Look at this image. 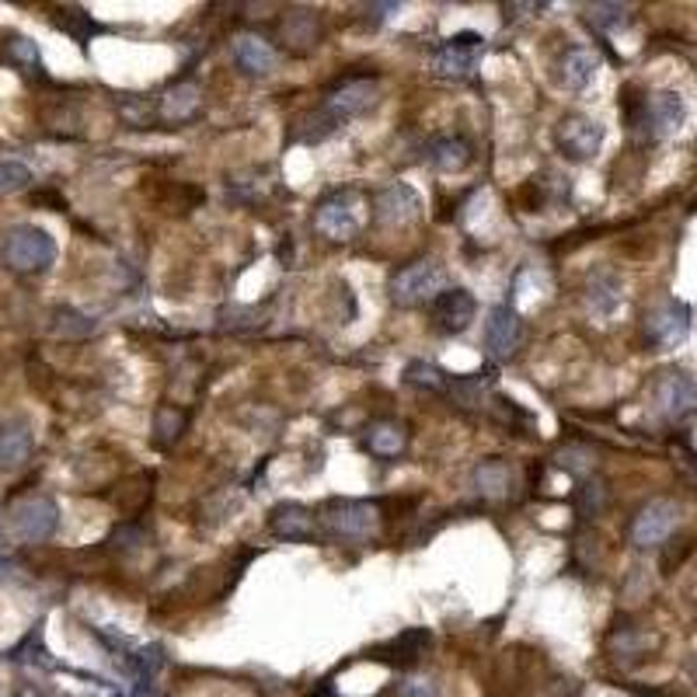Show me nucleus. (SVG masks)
<instances>
[{"instance_id":"nucleus-1","label":"nucleus","mask_w":697,"mask_h":697,"mask_svg":"<svg viewBox=\"0 0 697 697\" xmlns=\"http://www.w3.org/2000/svg\"><path fill=\"white\" fill-rule=\"evenodd\" d=\"M57 527H60V506L46 495L17 498L4 516L8 538L17 544H43L57 533Z\"/></svg>"},{"instance_id":"nucleus-2","label":"nucleus","mask_w":697,"mask_h":697,"mask_svg":"<svg viewBox=\"0 0 697 697\" xmlns=\"http://www.w3.org/2000/svg\"><path fill=\"white\" fill-rule=\"evenodd\" d=\"M0 259L11 273H46L52 262H57V241L49 238V230L43 227H14L4 238L0 248Z\"/></svg>"},{"instance_id":"nucleus-3","label":"nucleus","mask_w":697,"mask_h":697,"mask_svg":"<svg viewBox=\"0 0 697 697\" xmlns=\"http://www.w3.org/2000/svg\"><path fill=\"white\" fill-rule=\"evenodd\" d=\"M684 98L676 92H656V95H646L638 98L632 109H628V127L632 130H641L649 140H666L673 136L676 130L684 127Z\"/></svg>"},{"instance_id":"nucleus-4","label":"nucleus","mask_w":697,"mask_h":697,"mask_svg":"<svg viewBox=\"0 0 697 697\" xmlns=\"http://www.w3.org/2000/svg\"><path fill=\"white\" fill-rule=\"evenodd\" d=\"M446 273L436 259H419L412 265H405L387 283V293L398 308H416V303H433L443 290H446Z\"/></svg>"},{"instance_id":"nucleus-5","label":"nucleus","mask_w":697,"mask_h":697,"mask_svg":"<svg viewBox=\"0 0 697 697\" xmlns=\"http://www.w3.org/2000/svg\"><path fill=\"white\" fill-rule=\"evenodd\" d=\"M321 524L328 527L332 538L363 541L377 524V509L363 503V498H328L325 509H321Z\"/></svg>"},{"instance_id":"nucleus-6","label":"nucleus","mask_w":697,"mask_h":697,"mask_svg":"<svg viewBox=\"0 0 697 697\" xmlns=\"http://www.w3.org/2000/svg\"><path fill=\"white\" fill-rule=\"evenodd\" d=\"M481 52H485V39H481L478 32H457L436 46L433 70L440 77H468L478 70Z\"/></svg>"},{"instance_id":"nucleus-7","label":"nucleus","mask_w":697,"mask_h":697,"mask_svg":"<svg viewBox=\"0 0 697 697\" xmlns=\"http://www.w3.org/2000/svg\"><path fill=\"white\" fill-rule=\"evenodd\" d=\"M603 136L606 133L600 122L579 112L562 116V122L555 127V143L568 160H593L603 147Z\"/></svg>"},{"instance_id":"nucleus-8","label":"nucleus","mask_w":697,"mask_h":697,"mask_svg":"<svg viewBox=\"0 0 697 697\" xmlns=\"http://www.w3.org/2000/svg\"><path fill=\"white\" fill-rule=\"evenodd\" d=\"M656 408L666 422H684L697 412V381L681 370H670L656 384Z\"/></svg>"},{"instance_id":"nucleus-9","label":"nucleus","mask_w":697,"mask_h":697,"mask_svg":"<svg viewBox=\"0 0 697 697\" xmlns=\"http://www.w3.org/2000/svg\"><path fill=\"white\" fill-rule=\"evenodd\" d=\"M676 516H681L676 503H670V498H652V503L641 506L638 516L632 520V544L635 548L663 544L676 527Z\"/></svg>"},{"instance_id":"nucleus-10","label":"nucleus","mask_w":697,"mask_h":697,"mask_svg":"<svg viewBox=\"0 0 697 697\" xmlns=\"http://www.w3.org/2000/svg\"><path fill=\"white\" fill-rule=\"evenodd\" d=\"M687 332H690V308L681 300H666L646 314V338L659 349L681 346Z\"/></svg>"},{"instance_id":"nucleus-11","label":"nucleus","mask_w":697,"mask_h":697,"mask_svg":"<svg viewBox=\"0 0 697 697\" xmlns=\"http://www.w3.org/2000/svg\"><path fill=\"white\" fill-rule=\"evenodd\" d=\"M377 98H381V84L360 77V81H346L343 87H335V92L328 95V101L321 105V109H325V112L338 122V127H343V122H349V119H356V116L370 112L373 105H377Z\"/></svg>"},{"instance_id":"nucleus-12","label":"nucleus","mask_w":697,"mask_h":697,"mask_svg":"<svg viewBox=\"0 0 697 697\" xmlns=\"http://www.w3.org/2000/svg\"><path fill=\"white\" fill-rule=\"evenodd\" d=\"M314 227L321 230L325 238L332 241H349L356 238V230H360V213H356V192H335L332 200H325L317 206V217Z\"/></svg>"},{"instance_id":"nucleus-13","label":"nucleus","mask_w":697,"mask_h":697,"mask_svg":"<svg viewBox=\"0 0 697 697\" xmlns=\"http://www.w3.org/2000/svg\"><path fill=\"white\" fill-rule=\"evenodd\" d=\"M520 338H524V321L516 314L509 303H498V308L489 311L485 321V349L495 360H506L516 349H520Z\"/></svg>"},{"instance_id":"nucleus-14","label":"nucleus","mask_w":697,"mask_h":697,"mask_svg":"<svg viewBox=\"0 0 697 697\" xmlns=\"http://www.w3.org/2000/svg\"><path fill=\"white\" fill-rule=\"evenodd\" d=\"M422 209V200L419 192L412 185L405 182H395L377 192V200H373V217H377L381 224L387 227H401V224H412L419 217Z\"/></svg>"},{"instance_id":"nucleus-15","label":"nucleus","mask_w":697,"mask_h":697,"mask_svg":"<svg viewBox=\"0 0 697 697\" xmlns=\"http://www.w3.org/2000/svg\"><path fill=\"white\" fill-rule=\"evenodd\" d=\"M478 303L468 290L460 286H446V290L433 300V317L443 332H464L474 321Z\"/></svg>"},{"instance_id":"nucleus-16","label":"nucleus","mask_w":697,"mask_h":697,"mask_svg":"<svg viewBox=\"0 0 697 697\" xmlns=\"http://www.w3.org/2000/svg\"><path fill=\"white\" fill-rule=\"evenodd\" d=\"M32 446H35V433H32L28 419L0 422V468L4 471L25 468L32 457Z\"/></svg>"},{"instance_id":"nucleus-17","label":"nucleus","mask_w":697,"mask_h":697,"mask_svg":"<svg viewBox=\"0 0 697 697\" xmlns=\"http://www.w3.org/2000/svg\"><path fill=\"white\" fill-rule=\"evenodd\" d=\"M597 70H600V57L593 49L572 46V49L562 52V60H558V84L568 87V92H582V87L593 84Z\"/></svg>"},{"instance_id":"nucleus-18","label":"nucleus","mask_w":697,"mask_h":697,"mask_svg":"<svg viewBox=\"0 0 697 697\" xmlns=\"http://www.w3.org/2000/svg\"><path fill=\"white\" fill-rule=\"evenodd\" d=\"M230 49H235V60H238V67L244 70V74H255V77L273 74L276 63H279L276 49L265 43L262 35H238Z\"/></svg>"},{"instance_id":"nucleus-19","label":"nucleus","mask_w":697,"mask_h":697,"mask_svg":"<svg viewBox=\"0 0 697 697\" xmlns=\"http://www.w3.org/2000/svg\"><path fill=\"white\" fill-rule=\"evenodd\" d=\"M269 527L283 541H311L314 538V513L300 503H283L273 509Z\"/></svg>"},{"instance_id":"nucleus-20","label":"nucleus","mask_w":697,"mask_h":697,"mask_svg":"<svg viewBox=\"0 0 697 697\" xmlns=\"http://www.w3.org/2000/svg\"><path fill=\"white\" fill-rule=\"evenodd\" d=\"M366 450L373 457H381V460H390V457H398L405 446H408V433H405V425L401 422H390V419H381V422H373L366 429Z\"/></svg>"},{"instance_id":"nucleus-21","label":"nucleus","mask_w":697,"mask_h":697,"mask_svg":"<svg viewBox=\"0 0 697 697\" xmlns=\"http://www.w3.org/2000/svg\"><path fill=\"white\" fill-rule=\"evenodd\" d=\"M621 279L614 273H597V276H589V286H586V303H589V311H593L597 317H611L617 308H621Z\"/></svg>"},{"instance_id":"nucleus-22","label":"nucleus","mask_w":697,"mask_h":697,"mask_svg":"<svg viewBox=\"0 0 697 697\" xmlns=\"http://www.w3.org/2000/svg\"><path fill=\"white\" fill-rule=\"evenodd\" d=\"M200 101H203V92H200V84H195V81L175 84L171 92L160 98V119L185 122V119H192L195 112H200Z\"/></svg>"},{"instance_id":"nucleus-23","label":"nucleus","mask_w":697,"mask_h":697,"mask_svg":"<svg viewBox=\"0 0 697 697\" xmlns=\"http://www.w3.org/2000/svg\"><path fill=\"white\" fill-rule=\"evenodd\" d=\"M429 165L440 171H464L471 165V143L460 136H440L425 147Z\"/></svg>"},{"instance_id":"nucleus-24","label":"nucleus","mask_w":697,"mask_h":697,"mask_svg":"<svg viewBox=\"0 0 697 697\" xmlns=\"http://www.w3.org/2000/svg\"><path fill=\"white\" fill-rule=\"evenodd\" d=\"M513 485V471H509V464L503 460H485V464H478L474 468V489L481 495H506Z\"/></svg>"},{"instance_id":"nucleus-25","label":"nucleus","mask_w":697,"mask_h":697,"mask_svg":"<svg viewBox=\"0 0 697 697\" xmlns=\"http://www.w3.org/2000/svg\"><path fill=\"white\" fill-rule=\"evenodd\" d=\"M283 35H286V43H293V46H300V49L317 46V22H314V14H308V11L286 14Z\"/></svg>"},{"instance_id":"nucleus-26","label":"nucleus","mask_w":697,"mask_h":697,"mask_svg":"<svg viewBox=\"0 0 697 697\" xmlns=\"http://www.w3.org/2000/svg\"><path fill=\"white\" fill-rule=\"evenodd\" d=\"M632 17V8L628 4H589L586 8V22L600 28V32H611V28H621L628 25Z\"/></svg>"},{"instance_id":"nucleus-27","label":"nucleus","mask_w":697,"mask_h":697,"mask_svg":"<svg viewBox=\"0 0 697 697\" xmlns=\"http://www.w3.org/2000/svg\"><path fill=\"white\" fill-rule=\"evenodd\" d=\"M4 60L14 63L17 70H39V46H35L32 39H25V35H14L11 43H4Z\"/></svg>"},{"instance_id":"nucleus-28","label":"nucleus","mask_w":697,"mask_h":697,"mask_svg":"<svg viewBox=\"0 0 697 697\" xmlns=\"http://www.w3.org/2000/svg\"><path fill=\"white\" fill-rule=\"evenodd\" d=\"M405 381L412 387H425V390H446V387H450V377H446V373L440 366H433V363H408Z\"/></svg>"},{"instance_id":"nucleus-29","label":"nucleus","mask_w":697,"mask_h":697,"mask_svg":"<svg viewBox=\"0 0 697 697\" xmlns=\"http://www.w3.org/2000/svg\"><path fill=\"white\" fill-rule=\"evenodd\" d=\"M185 422H189V416L182 412V408L165 405V408H160V412H157V419H154L157 443H171V440H178V436H182Z\"/></svg>"},{"instance_id":"nucleus-30","label":"nucleus","mask_w":697,"mask_h":697,"mask_svg":"<svg viewBox=\"0 0 697 697\" xmlns=\"http://www.w3.org/2000/svg\"><path fill=\"white\" fill-rule=\"evenodd\" d=\"M57 25H60L63 32H70V35H74L77 43H84L87 35L95 32V22H92V17H87L84 11H77V8H67V11H60V14H57Z\"/></svg>"},{"instance_id":"nucleus-31","label":"nucleus","mask_w":697,"mask_h":697,"mask_svg":"<svg viewBox=\"0 0 697 697\" xmlns=\"http://www.w3.org/2000/svg\"><path fill=\"white\" fill-rule=\"evenodd\" d=\"M32 182V171L17 160H0V192H17Z\"/></svg>"},{"instance_id":"nucleus-32","label":"nucleus","mask_w":697,"mask_h":697,"mask_svg":"<svg viewBox=\"0 0 697 697\" xmlns=\"http://www.w3.org/2000/svg\"><path fill=\"white\" fill-rule=\"evenodd\" d=\"M401 697H440V687L433 684V681H405L401 684V690H398Z\"/></svg>"},{"instance_id":"nucleus-33","label":"nucleus","mask_w":697,"mask_h":697,"mask_svg":"<svg viewBox=\"0 0 697 697\" xmlns=\"http://www.w3.org/2000/svg\"><path fill=\"white\" fill-rule=\"evenodd\" d=\"M17 697H43V694H39V690H32V687H25V690L17 694Z\"/></svg>"}]
</instances>
